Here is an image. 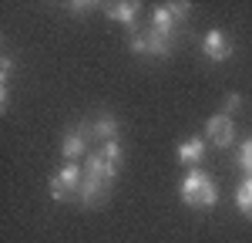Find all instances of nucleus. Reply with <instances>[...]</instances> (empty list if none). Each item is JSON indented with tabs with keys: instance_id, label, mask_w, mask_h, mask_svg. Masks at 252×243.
Returning <instances> with one entry per match:
<instances>
[{
	"instance_id": "nucleus-1",
	"label": "nucleus",
	"mask_w": 252,
	"mask_h": 243,
	"mask_svg": "<svg viewBox=\"0 0 252 243\" xmlns=\"http://www.w3.org/2000/svg\"><path fill=\"white\" fill-rule=\"evenodd\" d=\"M182 200L195 206V209H209L215 206L219 200V193H215V182L202 172V169H189L185 172V179H182Z\"/></svg>"
},
{
	"instance_id": "nucleus-2",
	"label": "nucleus",
	"mask_w": 252,
	"mask_h": 243,
	"mask_svg": "<svg viewBox=\"0 0 252 243\" xmlns=\"http://www.w3.org/2000/svg\"><path fill=\"white\" fill-rule=\"evenodd\" d=\"M81 182H84V169H81L78 162H67L58 176L51 179V196H54L58 202L71 200V196H78V193H81Z\"/></svg>"
},
{
	"instance_id": "nucleus-3",
	"label": "nucleus",
	"mask_w": 252,
	"mask_h": 243,
	"mask_svg": "<svg viewBox=\"0 0 252 243\" xmlns=\"http://www.w3.org/2000/svg\"><path fill=\"white\" fill-rule=\"evenodd\" d=\"M189 14V3H165V7H155V17H152V31L161 34V38H172L175 24Z\"/></svg>"
},
{
	"instance_id": "nucleus-4",
	"label": "nucleus",
	"mask_w": 252,
	"mask_h": 243,
	"mask_svg": "<svg viewBox=\"0 0 252 243\" xmlns=\"http://www.w3.org/2000/svg\"><path fill=\"white\" fill-rule=\"evenodd\" d=\"M205 139L212 142V145H232V139H235V122L222 112V115H212V119L205 122Z\"/></svg>"
},
{
	"instance_id": "nucleus-5",
	"label": "nucleus",
	"mask_w": 252,
	"mask_h": 243,
	"mask_svg": "<svg viewBox=\"0 0 252 243\" xmlns=\"http://www.w3.org/2000/svg\"><path fill=\"white\" fill-rule=\"evenodd\" d=\"M84 172H88V176H94V179H101L104 186H111L115 176H118V162H111L101 149H97V152H91V156L84 159Z\"/></svg>"
},
{
	"instance_id": "nucleus-6",
	"label": "nucleus",
	"mask_w": 252,
	"mask_h": 243,
	"mask_svg": "<svg viewBox=\"0 0 252 243\" xmlns=\"http://www.w3.org/2000/svg\"><path fill=\"white\" fill-rule=\"evenodd\" d=\"M131 51H135V54L165 58V54H168V38H161V34H155V31H148V34H135V38H131Z\"/></svg>"
},
{
	"instance_id": "nucleus-7",
	"label": "nucleus",
	"mask_w": 252,
	"mask_h": 243,
	"mask_svg": "<svg viewBox=\"0 0 252 243\" xmlns=\"http://www.w3.org/2000/svg\"><path fill=\"white\" fill-rule=\"evenodd\" d=\"M202 51H205V58H212V61H225L232 54V40L225 38L222 31H209L202 38Z\"/></svg>"
},
{
	"instance_id": "nucleus-8",
	"label": "nucleus",
	"mask_w": 252,
	"mask_h": 243,
	"mask_svg": "<svg viewBox=\"0 0 252 243\" xmlns=\"http://www.w3.org/2000/svg\"><path fill=\"white\" fill-rule=\"evenodd\" d=\"M202 156H205V139H198V135H192V139L178 142V162L192 165V162H198Z\"/></svg>"
},
{
	"instance_id": "nucleus-9",
	"label": "nucleus",
	"mask_w": 252,
	"mask_h": 243,
	"mask_svg": "<svg viewBox=\"0 0 252 243\" xmlns=\"http://www.w3.org/2000/svg\"><path fill=\"white\" fill-rule=\"evenodd\" d=\"M61 152H64V159L67 162H78L84 156V132L74 128V132H67L64 135V145H61Z\"/></svg>"
},
{
	"instance_id": "nucleus-10",
	"label": "nucleus",
	"mask_w": 252,
	"mask_h": 243,
	"mask_svg": "<svg viewBox=\"0 0 252 243\" xmlns=\"http://www.w3.org/2000/svg\"><path fill=\"white\" fill-rule=\"evenodd\" d=\"M108 17L131 27V24L138 20V3H108Z\"/></svg>"
},
{
	"instance_id": "nucleus-11",
	"label": "nucleus",
	"mask_w": 252,
	"mask_h": 243,
	"mask_svg": "<svg viewBox=\"0 0 252 243\" xmlns=\"http://www.w3.org/2000/svg\"><path fill=\"white\" fill-rule=\"evenodd\" d=\"M91 135H97L101 142H115V135H118V122L111 119V115H97L94 125H91Z\"/></svg>"
},
{
	"instance_id": "nucleus-12",
	"label": "nucleus",
	"mask_w": 252,
	"mask_h": 243,
	"mask_svg": "<svg viewBox=\"0 0 252 243\" xmlns=\"http://www.w3.org/2000/svg\"><path fill=\"white\" fill-rule=\"evenodd\" d=\"M235 206H239V213H246L252 220V176L235 189Z\"/></svg>"
},
{
	"instance_id": "nucleus-13",
	"label": "nucleus",
	"mask_w": 252,
	"mask_h": 243,
	"mask_svg": "<svg viewBox=\"0 0 252 243\" xmlns=\"http://www.w3.org/2000/svg\"><path fill=\"white\" fill-rule=\"evenodd\" d=\"M239 165L252 176V139H246L242 145H239Z\"/></svg>"
},
{
	"instance_id": "nucleus-14",
	"label": "nucleus",
	"mask_w": 252,
	"mask_h": 243,
	"mask_svg": "<svg viewBox=\"0 0 252 243\" xmlns=\"http://www.w3.org/2000/svg\"><path fill=\"white\" fill-rule=\"evenodd\" d=\"M101 152H104L111 162H121V145H118V139L115 142H101Z\"/></svg>"
},
{
	"instance_id": "nucleus-15",
	"label": "nucleus",
	"mask_w": 252,
	"mask_h": 243,
	"mask_svg": "<svg viewBox=\"0 0 252 243\" xmlns=\"http://www.w3.org/2000/svg\"><path fill=\"white\" fill-rule=\"evenodd\" d=\"M239 105H242V98H239V95H225V115H229V119H232V112H239Z\"/></svg>"
}]
</instances>
